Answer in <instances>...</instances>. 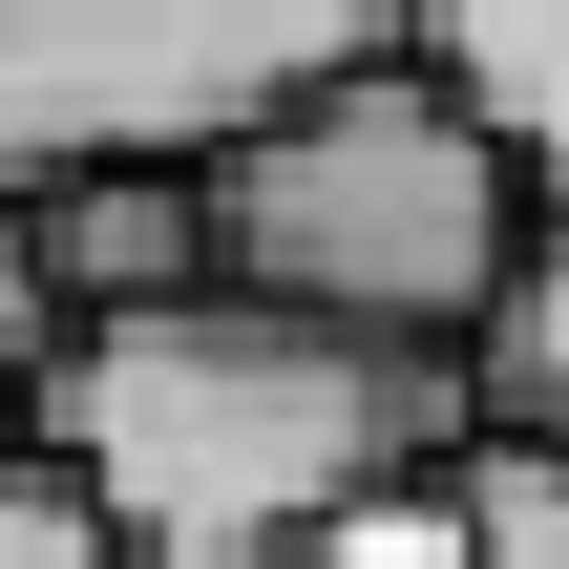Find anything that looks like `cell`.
Here are the masks:
<instances>
[{
	"label": "cell",
	"instance_id": "6da1fadb",
	"mask_svg": "<svg viewBox=\"0 0 569 569\" xmlns=\"http://www.w3.org/2000/svg\"><path fill=\"white\" fill-rule=\"evenodd\" d=\"M21 443L127 528L148 569H296L317 528H359L380 486H422L465 443V359L296 317L253 274L127 296L21 380Z\"/></svg>",
	"mask_w": 569,
	"mask_h": 569
},
{
	"label": "cell",
	"instance_id": "7a4b0ae2",
	"mask_svg": "<svg viewBox=\"0 0 569 569\" xmlns=\"http://www.w3.org/2000/svg\"><path fill=\"white\" fill-rule=\"evenodd\" d=\"M528 232H549L528 148H507L422 42H380V63H338V84H296L274 127L211 148V274L296 296V317H359V338H422V359H486Z\"/></svg>",
	"mask_w": 569,
	"mask_h": 569
},
{
	"label": "cell",
	"instance_id": "3957f363",
	"mask_svg": "<svg viewBox=\"0 0 569 569\" xmlns=\"http://www.w3.org/2000/svg\"><path fill=\"white\" fill-rule=\"evenodd\" d=\"M422 42V0H0V190L42 169H211L296 84Z\"/></svg>",
	"mask_w": 569,
	"mask_h": 569
},
{
	"label": "cell",
	"instance_id": "277c9868",
	"mask_svg": "<svg viewBox=\"0 0 569 569\" xmlns=\"http://www.w3.org/2000/svg\"><path fill=\"white\" fill-rule=\"evenodd\" d=\"M42 274H63L84 317L190 296V274H211V169H42Z\"/></svg>",
	"mask_w": 569,
	"mask_h": 569
},
{
	"label": "cell",
	"instance_id": "5b68a950",
	"mask_svg": "<svg viewBox=\"0 0 569 569\" xmlns=\"http://www.w3.org/2000/svg\"><path fill=\"white\" fill-rule=\"evenodd\" d=\"M422 507H443V549H465V569H569V422L465 401V443L422 465Z\"/></svg>",
	"mask_w": 569,
	"mask_h": 569
},
{
	"label": "cell",
	"instance_id": "8992f818",
	"mask_svg": "<svg viewBox=\"0 0 569 569\" xmlns=\"http://www.w3.org/2000/svg\"><path fill=\"white\" fill-rule=\"evenodd\" d=\"M422 63L528 148V190L569 211V0H422Z\"/></svg>",
	"mask_w": 569,
	"mask_h": 569
},
{
	"label": "cell",
	"instance_id": "52a82bcc",
	"mask_svg": "<svg viewBox=\"0 0 569 569\" xmlns=\"http://www.w3.org/2000/svg\"><path fill=\"white\" fill-rule=\"evenodd\" d=\"M486 401H528V422H569V211L528 232V274H507V317H486Z\"/></svg>",
	"mask_w": 569,
	"mask_h": 569
},
{
	"label": "cell",
	"instance_id": "ba28073f",
	"mask_svg": "<svg viewBox=\"0 0 569 569\" xmlns=\"http://www.w3.org/2000/svg\"><path fill=\"white\" fill-rule=\"evenodd\" d=\"M0 569H148V549H127V528H106V507H84L21 422H0Z\"/></svg>",
	"mask_w": 569,
	"mask_h": 569
},
{
	"label": "cell",
	"instance_id": "9c48e42d",
	"mask_svg": "<svg viewBox=\"0 0 569 569\" xmlns=\"http://www.w3.org/2000/svg\"><path fill=\"white\" fill-rule=\"evenodd\" d=\"M63 338H84V296L42 274V190H0V401H21V380H42Z\"/></svg>",
	"mask_w": 569,
	"mask_h": 569
},
{
	"label": "cell",
	"instance_id": "30bf717a",
	"mask_svg": "<svg viewBox=\"0 0 569 569\" xmlns=\"http://www.w3.org/2000/svg\"><path fill=\"white\" fill-rule=\"evenodd\" d=\"M0 422H21V401H0Z\"/></svg>",
	"mask_w": 569,
	"mask_h": 569
}]
</instances>
